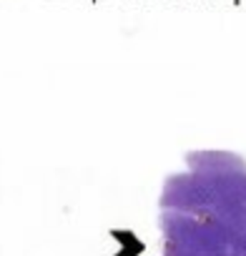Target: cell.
<instances>
[{"label": "cell", "mask_w": 246, "mask_h": 256, "mask_svg": "<svg viewBox=\"0 0 246 256\" xmlns=\"http://www.w3.org/2000/svg\"><path fill=\"white\" fill-rule=\"evenodd\" d=\"M164 256H246V161L191 151L161 194Z\"/></svg>", "instance_id": "cell-1"}]
</instances>
